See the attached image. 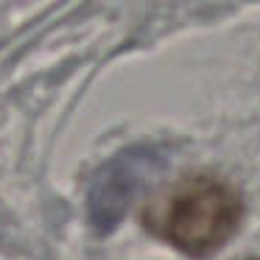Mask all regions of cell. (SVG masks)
I'll return each instance as SVG.
<instances>
[{
  "instance_id": "6da1fadb",
  "label": "cell",
  "mask_w": 260,
  "mask_h": 260,
  "mask_svg": "<svg viewBox=\"0 0 260 260\" xmlns=\"http://www.w3.org/2000/svg\"><path fill=\"white\" fill-rule=\"evenodd\" d=\"M243 215V202L235 185L218 174L199 171L179 179L159 202L146 210V226L190 257L218 252Z\"/></svg>"
},
{
  "instance_id": "7a4b0ae2",
  "label": "cell",
  "mask_w": 260,
  "mask_h": 260,
  "mask_svg": "<svg viewBox=\"0 0 260 260\" xmlns=\"http://www.w3.org/2000/svg\"><path fill=\"white\" fill-rule=\"evenodd\" d=\"M159 154L154 148H129L112 157L95 174L90 187V218L101 232L112 230L126 213L129 202L140 190L143 179L159 165Z\"/></svg>"
}]
</instances>
